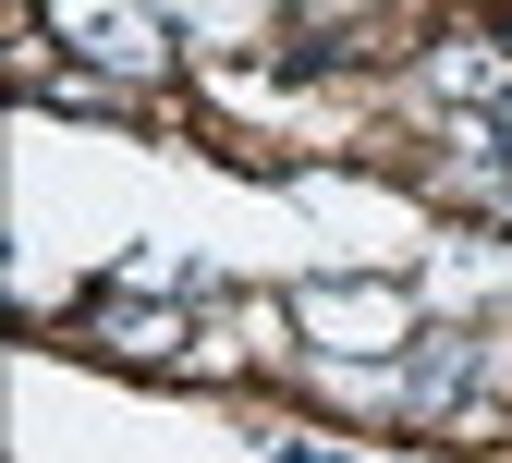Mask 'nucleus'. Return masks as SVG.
<instances>
[{"label":"nucleus","instance_id":"f257e3e1","mask_svg":"<svg viewBox=\"0 0 512 463\" xmlns=\"http://www.w3.org/2000/svg\"><path fill=\"white\" fill-rule=\"evenodd\" d=\"M49 25L74 37L86 61H110V74H171V13L159 0H49Z\"/></svg>","mask_w":512,"mask_h":463},{"label":"nucleus","instance_id":"f03ea898","mask_svg":"<svg viewBox=\"0 0 512 463\" xmlns=\"http://www.w3.org/2000/svg\"><path fill=\"white\" fill-rule=\"evenodd\" d=\"M305 329H317V342H330V354H391L403 342V293H366V281H305V305H293Z\"/></svg>","mask_w":512,"mask_h":463},{"label":"nucleus","instance_id":"7ed1b4c3","mask_svg":"<svg viewBox=\"0 0 512 463\" xmlns=\"http://www.w3.org/2000/svg\"><path fill=\"white\" fill-rule=\"evenodd\" d=\"M427 74H439V98H500V86H512V74H500V49H439Z\"/></svg>","mask_w":512,"mask_h":463},{"label":"nucleus","instance_id":"20e7f679","mask_svg":"<svg viewBox=\"0 0 512 463\" xmlns=\"http://www.w3.org/2000/svg\"><path fill=\"white\" fill-rule=\"evenodd\" d=\"M500 147H512V110H500Z\"/></svg>","mask_w":512,"mask_h":463}]
</instances>
